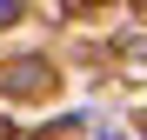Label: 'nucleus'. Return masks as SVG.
I'll list each match as a JSON object with an SVG mask.
<instances>
[{"instance_id": "nucleus-1", "label": "nucleus", "mask_w": 147, "mask_h": 140, "mask_svg": "<svg viewBox=\"0 0 147 140\" xmlns=\"http://www.w3.org/2000/svg\"><path fill=\"white\" fill-rule=\"evenodd\" d=\"M13 13H20V7H13V0H0V20H13Z\"/></svg>"}]
</instances>
